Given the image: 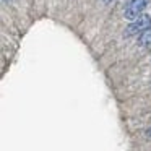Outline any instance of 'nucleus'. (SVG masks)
Returning a JSON list of instances; mask_svg holds the SVG:
<instances>
[{
	"label": "nucleus",
	"instance_id": "obj_6",
	"mask_svg": "<svg viewBox=\"0 0 151 151\" xmlns=\"http://www.w3.org/2000/svg\"><path fill=\"white\" fill-rule=\"evenodd\" d=\"M4 2H12V0H4Z\"/></svg>",
	"mask_w": 151,
	"mask_h": 151
},
{
	"label": "nucleus",
	"instance_id": "obj_3",
	"mask_svg": "<svg viewBox=\"0 0 151 151\" xmlns=\"http://www.w3.org/2000/svg\"><path fill=\"white\" fill-rule=\"evenodd\" d=\"M138 44L140 46H151V28H148L146 31H143V33L140 34V37H138Z\"/></svg>",
	"mask_w": 151,
	"mask_h": 151
},
{
	"label": "nucleus",
	"instance_id": "obj_4",
	"mask_svg": "<svg viewBox=\"0 0 151 151\" xmlns=\"http://www.w3.org/2000/svg\"><path fill=\"white\" fill-rule=\"evenodd\" d=\"M146 135H148V137H151V128H148V130H146Z\"/></svg>",
	"mask_w": 151,
	"mask_h": 151
},
{
	"label": "nucleus",
	"instance_id": "obj_5",
	"mask_svg": "<svg viewBox=\"0 0 151 151\" xmlns=\"http://www.w3.org/2000/svg\"><path fill=\"white\" fill-rule=\"evenodd\" d=\"M104 2H106V4H111V2H112V0H104Z\"/></svg>",
	"mask_w": 151,
	"mask_h": 151
},
{
	"label": "nucleus",
	"instance_id": "obj_2",
	"mask_svg": "<svg viewBox=\"0 0 151 151\" xmlns=\"http://www.w3.org/2000/svg\"><path fill=\"white\" fill-rule=\"evenodd\" d=\"M150 5V0H130L124 12V17L127 20H135L140 17V13Z\"/></svg>",
	"mask_w": 151,
	"mask_h": 151
},
{
	"label": "nucleus",
	"instance_id": "obj_1",
	"mask_svg": "<svg viewBox=\"0 0 151 151\" xmlns=\"http://www.w3.org/2000/svg\"><path fill=\"white\" fill-rule=\"evenodd\" d=\"M148 28H151V17L150 15H140L138 18L132 20V23L127 26L125 34L127 36H133V34H141L143 31H146Z\"/></svg>",
	"mask_w": 151,
	"mask_h": 151
}]
</instances>
